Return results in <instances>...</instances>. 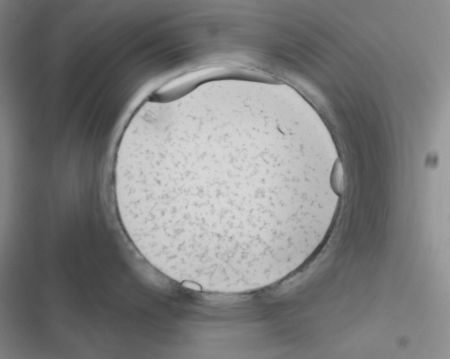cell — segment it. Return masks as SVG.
Returning <instances> with one entry per match:
<instances>
[{"mask_svg": "<svg viewBox=\"0 0 450 359\" xmlns=\"http://www.w3.org/2000/svg\"><path fill=\"white\" fill-rule=\"evenodd\" d=\"M293 135L251 111L201 113L124 164L119 194L142 232L162 249L215 260L250 256L263 236L264 209L316 179L294 164Z\"/></svg>", "mask_w": 450, "mask_h": 359, "instance_id": "6da1fadb", "label": "cell"}, {"mask_svg": "<svg viewBox=\"0 0 450 359\" xmlns=\"http://www.w3.org/2000/svg\"><path fill=\"white\" fill-rule=\"evenodd\" d=\"M181 284L184 288H189L194 291H200L202 290V286L199 283L192 281H183Z\"/></svg>", "mask_w": 450, "mask_h": 359, "instance_id": "7a4b0ae2", "label": "cell"}]
</instances>
